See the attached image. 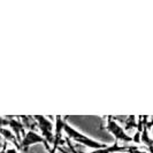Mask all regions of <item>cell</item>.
Segmentation results:
<instances>
[{"mask_svg": "<svg viewBox=\"0 0 153 153\" xmlns=\"http://www.w3.org/2000/svg\"><path fill=\"white\" fill-rule=\"evenodd\" d=\"M62 129H63V131L66 132L67 137H68L70 140H75V142H77V143L83 144V145L88 146V147H91V149H93V150H99V149H104V147L107 146L106 144H102V143H99V142H96V140L91 139L90 137H88V136L83 135L82 132L77 131L76 129H74L71 126H69L65 120H63V122H62Z\"/></svg>", "mask_w": 153, "mask_h": 153, "instance_id": "6da1fadb", "label": "cell"}, {"mask_svg": "<svg viewBox=\"0 0 153 153\" xmlns=\"http://www.w3.org/2000/svg\"><path fill=\"white\" fill-rule=\"evenodd\" d=\"M38 143L44 144L46 147V150H47L48 152L52 150V146L46 142V139L43 137V136L38 135V134L35 132V131L28 130L25 132V135L22 137V140H21V143H20V151H28L31 145L38 144Z\"/></svg>", "mask_w": 153, "mask_h": 153, "instance_id": "7a4b0ae2", "label": "cell"}, {"mask_svg": "<svg viewBox=\"0 0 153 153\" xmlns=\"http://www.w3.org/2000/svg\"><path fill=\"white\" fill-rule=\"evenodd\" d=\"M107 126H106V129L107 131H109L113 136L115 137L116 142H122V143H131L134 142V138L130 137L126 130L123 129V127H121L120 124H117L116 121L114 120L113 116H107Z\"/></svg>", "mask_w": 153, "mask_h": 153, "instance_id": "3957f363", "label": "cell"}, {"mask_svg": "<svg viewBox=\"0 0 153 153\" xmlns=\"http://www.w3.org/2000/svg\"><path fill=\"white\" fill-rule=\"evenodd\" d=\"M33 119L36 120L37 127H38V129H40L42 135H43V137L46 139V142H47L50 145H53V143H54L53 122L50 121L47 116H43V115H35Z\"/></svg>", "mask_w": 153, "mask_h": 153, "instance_id": "277c9868", "label": "cell"}, {"mask_svg": "<svg viewBox=\"0 0 153 153\" xmlns=\"http://www.w3.org/2000/svg\"><path fill=\"white\" fill-rule=\"evenodd\" d=\"M136 150H138L137 146H127V145H120L119 142L115 140V143L112 146L107 145L104 149H99V150H93L91 152L88 153H120V152H128L134 153Z\"/></svg>", "mask_w": 153, "mask_h": 153, "instance_id": "5b68a950", "label": "cell"}, {"mask_svg": "<svg viewBox=\"0 0 153 153\" xmlns=\"http://www.w3.org/2000/svg\"><path fill=\"white\" fill-rule=\"evenodd\" d=\"M8 117V127L12 129L13 131V134L16 136V139H17V142L19 143H21V140H22V136L21 135H25V128H24V126H23V123L21 122V120H19V116H7Z\"/></svg>", "mask_w": 153, "mask_h": 153, "instance_id": "8992f818", "label": "cell"}, {"mask_svg": "<svg viewBox=\"0 0 153 153\" xmlns=\"http://www.w3.org/2000/svg\"><path fill=\"white\" fill-rule=\"evenodd\" d=\"M20 119H22L21 120V122L23 123V126H24V128L25 129H29V130H32L33 129H36V128H38L37 127V122H36V120L33 119V116H25V115H22V116H19Z\"/></svg>", "mask_w": 153, "mask_h": 153, "instance_id": "52a82bcc", "label": "cell"}, {"mask_svg": "<svg viewBox=\"0 0 153 153\" xmlns=\"http://www.w3.org/2000/svg\"><path fill=\"white\" fill-rule=\"evenodd\" d=\"M135 119H136V116H134V115L128 116V119H127V121H126V124H124L123 129L126 131L131 130V129H137V122H136Z\"/></svg>", "mask_w": 153, "mask_h": 153, "instance_id": "ba28073f", "label": "cell"}, {"mask_svg": "<svg viewBox=\"0 0 153 153\" xmlns=\"http://www.w3.org/2000/svg\"><path fill=\"white\" fill-rule=\"evenodd\" d=\"M4 143H5V140H4ZM4 143L1 144V139H0V152H1V150H2V146H4Z\"/></svg>", "mask_w": 153, "mask_h": 153, "instance_id": "9c48e42d", "label": "cell"}, {"mask_svg": "<svg viewBox=\"0 0 153 153\" xmlns=\"http://www.w3.org/2000/svg\"><path fill=\"white\" fill-rule=\"evenodd\" d=\"M120 153H128V152H120Z\"/></svg>", "mask_w": 153, "mask_h": 153, "instance_id": "30bf717a", "label": "cell"}]
</instances>
